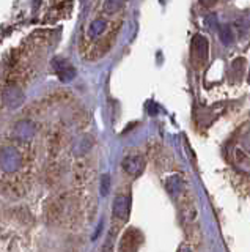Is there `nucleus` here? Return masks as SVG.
Listing matches in <instances>:
<instances>
[{
    "label": "nucleus",
    "instance_id": "nucleus-4",
    "mask_svg": "<svg viewBox=\"0 0 250 252\" xmlns=\"http://www.w3.org/2000/svg\"><path fill=\"white\" fill-rule=\"evenodd\" d=\"M142 243V235L136 228H129L120 243V252H136Z\"/></svg>",
    "mask_w": 250,
    "mask_h": 252
},
{
    "label": "nucleus",
    "instance_id": "nucleus-9",
    "mask_svg": "<svg viewBox=\"0 0 250 252\" xmlns=\"http://www.w3.org/2000/svg\"><path fill=\"white\" fill-rule=\"evenodd\" d=\"M27 128L30 129V128H32V125H30V123H27V122H21V123H18V126H16V129L19 131L21 129V132H16V136L19 137V139H30V137H32L33 136V134L32 132H27Z\"/></svg>",
    "mask_w": 250,
    "mask_h": 252
},
{
    "label": "nucleus",
    "instance_id": "nucleus-13",
    "mask_svg": "<svg viewBox=\"0 0 250 252\" xmlns=\"http://www.w3.org/2000/svg\"><path fill=\"white\" fill-rule=\"evenodd\" d=\"M221 39H222V43H225V44H230V43H233V39H234V36H233V33H231V30H230V27L228 26H223V27H221Z\"/></svg>",
    "mask_w": 250,
    "mask_h": 252
},
{
    "label": "nucleus",
    "instance_id": "nucleus-3",
    "mask_svg": "<svg viewBox=\"0 0 250 252\" xmlns=\"http://www.w3.org/2000/svg\"><path fill=\"white\" fill-rule=\"evenodd\" d=\"M123 169L131 177H139L145 169V161L140 155H129L123 159Z\"/></svg>",
    "mask_w": 250,
    "mask_h": 252
},
{
    "label": "nucleus",
    "instance_id": "nucleus-6",
    "mask_svg": "<svg viewBox=\"0 0 250 252\" xmlns=\"http://www.w3.org/2000/svg\"><path fill=\"white\" fill-rule=\"evenodd\" d=\"M21 165V156L14 148H5L2 152V167L5 172H14Z\"/></svg>",
    "mask_w": 250,
    "mask_h": 252
},
{
    "label": "nucleus",
    "instance_id": "nucleus-8",
    "mask_svg": "<svg viewBox=\"0 0 250 252\" xmlns=\"http://www.w3.org/2000/svg\"><path fill=\"white\" fill-rule=\"evenodd\" d=\"M106 27H107V22L104 19H95L91 24H90V29H88V36L91 39H96L99 38L101 35L106 32Z\"/></svg>",
    "mask_w": 250,
    "mask_h": 252
},
{
    "label": "nucleus",
    "instance_id": "nucleus-14",
    "mask_svg": "<svg viewBox=\"0 0 250 252\" xmlns=\"http://www.w3.org/2000/svg\"><path fill=\"white\" fill-rule=\"evenodd\" d=\"M178 252H191V249L187 248V246H184V244H183V246L179 248V251H178Z\"/></svg>",
    "mask_w": 250,
    "mask_h": 252
},
{
    "label": "nucleus",
    "instance_id": "nucleus-10",
    "mask_svg": "<svg viewBox=\"0 0 250 252\" xmlns=\"http://www.w3.org/2000/svg\"><path fill=\"white\" fill-rule=\"evenodd\" d=\"M167 188H168V191H171L173 192L175 191V194H178L179 191H181V188H183V181L179 180V177H171V178H168L167 180Z\"/></svg>",
    "mask_w": 250,
    "mask_h": 252
},
{
    "label": "nucleus",
    "instance_id": "nucleus-12",
    "mask_svg": "<svg viewBox=\"0 0 250 252\" xmlns=\"http://www.w3.org/2000/svg\"><path fill=\"white\" fill-rule=\"evenodd\" d=\"M111 185H112V181H111V177H109V173H104L103 177H101V195H107L109 191H111Z\"/></svg>",
    "mask_w": 250,
    "mask_h": 252
},
{
    "label": "nucleus",
    "instance_id": "nucleus-11",
    "mask_svg": "<svg viewBox=\"0 0 250 252\" xmlns=\"http://www.w3.org/2000/svg\"><path fill=\"white\" fill-rule=\"evenodd\" d=\"M123 6H124V2H118V0H109V2H104V11L116 13V11H120Z\"/></svg>",
    "mask_w": 250,
    "mask_h": 252
},
{
    "label": "nucleus",
    "instance_id": "nucleus-1",
    "mask_svg": "<svg viewBox=\"0 0 250 252\" xmlns=\"http://www.w3.org/2000/svg\"><path fill=\"white\" fill-rule=\"evenodd\" d=\"M208 49L209 44L205 36L197 35L192 41V60L197 66H203L208 60Z\"/></svg>",
    "mask_w": 250,
    "mask_h": 252
},
{
    "label": "nucleus",
    "instance_id": "nucleus-2",
    "mask_svg": "<svg viewBox=\"0 0 250 252\" xmlns=\"http://www.w3.org/2000/svg\"><path fill=\"white\" fill-rule=\"evenodd\" d=\"M52 66L61 82H69L76 77V68L63 59H54Z\"/></svg>",
    "mask_w": 250,
    "mask_h": 252
},
{
    "label": "nucleus",
    "instance_id": "nucleus-7",
    "mask_svg": "<svg viewBox=\"0 0 250 252\" xmlns=\"http://www.w3.org/2000/svg\"><path fill=\"white\" fill-rule=\"evenodd\" d=\"M3 101L6 106L16 107L22 102V92L18 87H8V89L3 90Z\"/></svg>",
    "mask_w": 250,
    "mask_h": 252
},
{
    "label": "nucleus",
    "instance_id": "nucleus-5",
    "mask_svg": "<svg viewBox=\"0 0 250 252\" xmlns=\"http://www.w3.org/2000/svg\"><path fill=\"white\" fill-rule=\"evenodd\" d=\"M129 211H131L129 197L124 194H118L113 200V216L116 219L126 220L129 218Z\"/></svg>",
    "mask_w": 250,
    "mask_h": 252
}]
</instances>
